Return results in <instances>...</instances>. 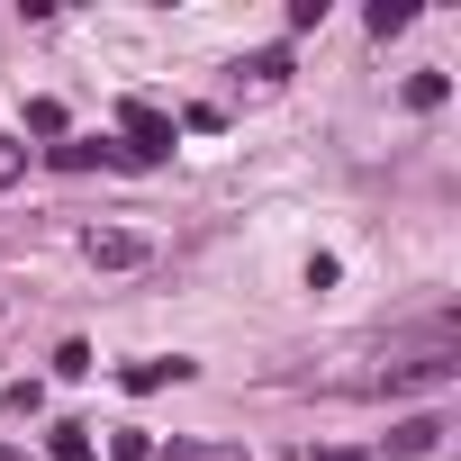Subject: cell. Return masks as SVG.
Wrapping results in <instances>:
<instances>
[{"mask_svg": "<svg viewBox=\"0 0 461 461\" xmlns=\"http://www.w3.org/2000/svg\"><path fill=\"white\" fill-rule=\"evenodd\" d=\"M0 461H28V452H10V443H0Z\"/></svg>", "mask_w": 461, "mask_h": 461, "instance_id": "obj_15", "label": "cell"}, {"mask_svg": "<svg viewBox=\"0 0 461 461\" xmlns=\"http://www.w3.org/2000/svg\"><path fill=\"white\" fill-rule=\"evenodd\" d=\"M100 154H109V145H91V136H64V145H55V163H64V172H91Z\"/></svg>", "mask_w": 461, "mask_h": 461, "instance_id": "obj_8", "label": "cell"}, {"mask_svg": "<svg viewBox=\"0 0 461 461\" xmlns=\"http://www.w3.org/2000/svg\"><path fill=\"white\" fill-rule=\"evenodd\" d=\"M82 263L91 272H145L154 236H136V226H82Z\"/></svg>", "mask_w": 461, "mask_h": 461, "instance_id": "obj_2", "label": "cell"}, {"mask_svg": "<svg viewBox=\"0 0 461 461\" xmlns=\"http://www.w3.org/2000/svg\"><path fill=\"white\" fill-rule=\"evenodd\" d=\"M19 172H28V145H19V136H0V190H19Z\"/></svg>", "mask_w": 461, "mask_h": 461, "instance_id": "obj_12", "label": "cell"}, {"mask_svg": "<svg viewBox=\"0 0 461 461\" xmlns=\"http://www.w3.org/2000/svg\"><path fill=\"white\" fill-rule=\"evenodd\" d=\"M55 461H91V425H55Z\"/></svg>", "mask_w": 461, "mask_h": 461, "instance_id": "obj_11", "label": "cell"}, {"mask_svg": "<svg viewBox=\"0 0 461 461\" xmlns=\"http://www.w3.org/2000/svg\"><path fill=\"white\" fill-rule=\"evenodd\" d=\"M452 371H461V326L452 317H416V326L344 344L317 371V389H335V398H407V389H443Z\"/></svg>", "mask_w": 461, "mask_h": 461, "instance_id": "obj_1", "label": "cell"}, {"mask_svg": "<svg viewBox=\"0 0 461 461\" xmlns=\"http://www.w3.org/2000/svg\"><path fill=\"white\" fill-rule=\"evenodd\" d=\"M154 461H245L236 443H154Z\"/></svg>", "mask_w": 461, "mask_h": 461, "instance_id": "obj_5", "label": "cell"}, {"mask_svg": "<svg viewBox=\"0 0 461 461\" xmlns=\"http://www.w3.org/2000/svg\"><path fill=\"white\" fill-rule=\"evenodd\" d=\"M109 452H118V461H154V434H118Z\"/></svg>", "mask_w": 461, "mask_h": 461, "instance_id": "obj_13", "label": "cell"}, {"mask_svg": "<svg viewBox=\"0 0 461 461\" xmlns=\"http://www.w3.org/2000/svg\"><path fill=\"white\" fill-rule=\"evenodd\" d=\"M118 127H127V145H118L127 163H163V154H172V136H181L154 100H127V109H118Z\"/></svg>", "mask_w": 461, "mask_h": 461, "instance_id": "obj_3", "label": "cell"}, {"mask_svg": "<svg viewBox=\"0 0 461 461\" xmlns=\"http://www.w3.org/2000/svg\"><path fill=\"white\" fill-rule=\"evenodd\" d=\"M299 461H353V452H299Z\"/></svg>", "mask_w": 461, "mask_h": 461, "instance_id": "obj_14", "label": "cell"}, {"mask_svg": "<svg viewBox=\"0 0 461 461\" xmlns=\"http://www.w3.org/2000/svg\"><path fill=\"white\" fill-rule=\"evenodd\" d=\"M434 443H443V425H434V416H407V425L389 434V452H398V461H425Z\"/></svg>", "mask_w": 461, "mask_h": 461, "instance_id": "obj_4", "label": "cell"}, {"mask_svg": "<svg viewBox=\"0 0 461 461\" xmlns=\"http://www.w3.org/2000/svg\"><path fill=\"white\" fill-rule=\"evenodd\" d=\"M181 371H190V362H136V371H127V389H163V380H181Z\"/></svg>", "mask_w": 461, "mask_h": 461, "instance_id": "obj_10", "label": "cell"}, {"mask_svg": "<svg viewBox=\"0 0 461 461\" xmlns=\"http://www.w3.org/2000/svg\"><path fill=\"white\" fill-rule=\"evenodd\" d=\"M443 91H452L443 73H416V82H407V109H443Z\"/></svg>", "mask_w": 461, "mask_h": 461, "instance_id": "obj_9", "label": "cell"}, {"mask_svg": "<svg viewBox=\"0 0 461 461\" xmlns=\"http://www.w3.org/2000/svg\"><path fill=\"white\" fill-rule=\"evenodd\" d=\"M416 19V0H371V37H398Z\"/></svg>", "mask_w": 461, "mask_h": 461, "instance_id": "obj_7", "label": "cell"}, {"mask_svg": "<svg viewBox=\"0 0 461 461\" xmlns=\"http://www.w3.org/2000/svg\"><path fill=\"white\" fill-rule=\"evenodd\" d=\"M236 73H254V91H281V82H290V55L272 46V55H254V64H236Z\"/></svg>", "mask_w": 461, "mask_h": 461, "instance_id": "obj_6", "label": "cell"}]
</instances>
